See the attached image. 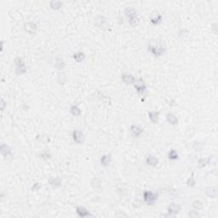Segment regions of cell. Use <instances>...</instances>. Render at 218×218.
<instances>
[{"instance_id":"cell-11","label":"cell","mask_w":218,"mask_h":218,"mask_svg":"<svg viewBox=\"0 0 218 218\" xmlns=\"http://www.w3.org/2000/svg\"><path fill=\"white\" fill-rule=\"evenodd\" d=\"M0 152L3 158H6L12 154V149L10 148V147H9L8 145L4 143H2L0 146Z\"/></svg>"},{"instance_id":"cell-23","label":"cell","mask_w":218,"mask_h":218,"mask_svg":"<svg viewBox=\"0 0 218 218\" xmlns=\"http://www.w3.org/2000/svg\"><path fill=\"white\" fill-rule=\"evenodd\" d=\"M65 66H66V64H65V62H64V61H63L62 59H61V58H57V59H55V67L57 69H59V70H62V69L65 67Z\"/></svg>"},{"instance_id":"cell-29","label":"cell","mask_w":218,"mask_h":218,"mask_svg":"<svg viewBox=\"0 0 218 218\" xmlns=\"http://www.w3.org/2000/svg\"><path fill=\"white\" fill-rule=\"evenodd\" d=\"M193 207L196 210V211H200L202 208H203V203L199 200H195L193 202L192 204Z\"/></svg>"},{"instance_id":"cell-26","label":"cell","mask_w":218,"mask_h":218,"mask_svg":"<svg viewBox=\"0 0 218 218\" xmlns=\"http://www.w3.org/2000/svg\"><path fill=\"white\" fill-rule=\"evenodd\" d=\"M49 4H50V7L53 9H59L62 6V3L61 1H51L49 3Z\"/></svg>"},{"instance_id":"cell-14","label":"cell","mask_w":218,"mask_h":218,"mask_svg":"<svg viewBox=\"0 0 218 218\" xmlns=\"http://www.w3.org/2000/svg\"><path fill=\"white\" fill-rule=\"evenodd\" d=\"M49 184L52 187H54V188H56V187H60L61 186V180L59 178V177H50L49 179Z\"/></svg>"},{"instance_id":"cell-17","label":"cell","mask_w":218,"mask_h":218,"mask_svg":"<svg viewBox=\"0 0 218 218\" xmlns=\"http://www.w3.org/2000/svg\"><path fill=\"white\" fill-rule=\"evenodd\" d=\"M159 112H156V111L148 112V118L154 124L157 123V121L159 119Z\"/></svg>"},{"instance_id":"cell-15","label":"cell","mask_w":218,"mask_h":218,"mask_svg":"<svg viewBox=\"0 0 218 218\" xmlns=\"http://www.w3.org/2000/svg\"><path fill=\"white\" fill-rule=\"evenodd\" d=\"M166 120L169 124L172 125H175L178 124V119L177 117L175 115L174 113H168L166 114Z\"/></svg>"},{"instance_id":"cell-35","label":"cell","mask_w":218,"mask_h":218,"mask_svg":"<svg viewBox=\"0 0 218 218\" xmlns=\"http://www.w3.org/2000/svg\"><path fill=\"white\" fill-rule=\"evenodd\" d=\"M0 105H1V110H2V111H3V110H4L5 106H6V101H4V99H3V98H2V99H1Z\"/></svg>"},{"instance_id":"cell-30","label":"cell","mask_w":218,"mask_h":218,"mask_svg":"<svg viewBox=\"0 0 218 218\" xmlns=\"http://www.w3.org/2000/svg\"><path fill=\"white\" fill-rule=\"evenodd\" d=\"M14 61H15V66H16V67H18V66H21V65L25 64V61H24V60H23L21 57H20V56H18V57H15Z\"/></svg>"},{"instance_id":"cell-6","label":"cell","mask_w":218,"mask_h":218,"mask_svg":"<svg viewBox=\"0 0 218 218\" xmlns=\"http://www.w3.org/2000/svg\"><path fill=\"white\" fill-rule=\"evenodd\" d=\"M37 24L33 21H28L24 24V29L26 33L29 34H34L37 31Z\"/></svg>"},{"instance_id":"cell-9","label":"cell","mask_w":218,"mask_h":218,"mask_svg":"<svg viewBox=\"0 0 218 218\" xmlns=\"http://www.w3.org/2000/svg\"><path fill=\"white\" fill-rule=\"evenodd\" d=\"M205 193L211 199H216L217 197V188L214 187H208L205 188Z\"/></svg>"},{"instance_id":"cell-13","label":"cell","mask_w":218,"mask_h":218,"mask_svg":"<svg viewBox=\"0 0 218 218\" xmlns=\"http://www.w3.org/2000/svg\"><path fill=\"white\" fill-rule=\"evenodd\" d=\"M146 163L150 165V166H153V167H156L159 164V159L155 157V156H153V155H149L147 157L146 159Z\"/></svg>"},{"instance_id":"cell-22","label":"cell","mask_w":218,"mask_h":218,"mask_svg":"<svg viewBox=\"0 0 218 218\" xmlns=\"http://www.w3.org/2000/svg\"><path fill=\"white\" fill-rule=\"evenodd\" d=\"M27 67H26V64H23L21 66H18L16 67L15 68V74L16 75H21V74H24L27 73Z\"/></svg>"},{"instance_id":"cell-5","label":"cell","mask_w":218,"mask_h":218,"mask_svg":"<svg viewBox=\"0 0 218 218\" xmlns=\"http://www.w3.org/2000/svg\"><path fill=\"white\" fill-rule=\"evenodd\" d=\"M134 87H135V90L137 91L138 94H142L146 90L147 85L141 79H139L135 80V82L134 84Z\"/></svg>"},{"instance_id":"cell-28","label":"cell","mask_w":218,"mask_h":218,"mask_svg":"<svg viewBox=\"0 0 218 218\" xmlns=\"http://www.w3.org/2000/svg\"><path fill=\"white\" fill-rule=\"evenodd\" d=\"M187 186L188 187H193L195 186V180H194V175L192 173L191 176L187 181Z\"/></svg>"},{"instance_id":"cell-16","label":"cell","mask_w":218,"mask_h":218,"mask_svg":"<svg viewBox=\"0 0 218 218\" xmlns=\"http://www.w3.org/2000/svg\"><path fill=\"white\" fill-rule=\"evenodd\" d=\"M106 23H107V19H106L104 16H102V15L97 16L96 19H95V24L98 27H100V28L103 27L104 25H105Z\"/></svg>"},{"instance_id":"cell-2","label":"cell","mask_w":218,"mask_h":218,"mask_svg":"<svg viewBox=\"0 0 218 218\" xmlns=\"http://www.w3.org/2000/svg\"><path fill=\"white\" fill-rule=\"evenodd\" d=\"M125 14L128 18L129 23L131 26H135L138 23V17H137V14L136 11L134 8L131 7H127L125 9Z\"/></svg>"},{"instance_id":"cell-21","label":"cell","mask_w":218,"mask_h":218,"mask_svg":"<svg viewBox=\"0 0 218 218\" xmlns=\"http://www.w3.org/2000/svg\"><path fill=\"white\" fill-rule=\"evenodd\" d=\"M70 112H71V113H72L73 116H79V115H81V113H82L81 109H80L77 105H73V106L70 107Z\"/></svg>"},{"instance_id":"cell-12","label":"cell","mask_w":218,"mask_h":218,"mask_svg":"<svg viewBox=\"0 0 218 218\" xmlns=\"http://www.w3.org/2000/svg\"><path fill=\"white\" fill-rule=\"evenodd\" d=\"M167 211L170 215H176L181 211V206L175 203H171L167 208Z\"/></svg>"},{"instance_id":"cell-36","label":"cell","mask_w":218,"mask_h":218,"mask_svg":"<svg viewBox=\"0 0 218 218\" xmlns=\"http://www.w3.org/2000/svg\"><path fill=\"white\" fill-rule=\"evenodd\" d=\"M189 216H190L191 217H197L199 216V214H198V212H196V211H192V212L189 213Z\"/></svg>"},{"instance_id":"cell-7","label":"cell","mask_w":218,"mask_h":218,"mask_svg":"<svg viewBox=\"0 0 218 218\" xmlns=\"http://www.w3.org/2000/svg\"><path fill=\"white\" fill-rule=\"evenodd\" d=\"M76 213L78 214V216H79V217L82 218L92 217V215L90 214V212L88 211L85 207H84V206H77V207H76Z\"/></svg>"},{"instance_id":"cell-1","label":"cell","mask_w":218,"mask_h":218,"mask_svg":"<svg viewBox=\"0 0 218 218\" xmlns=\"http://www.w3.org/2000/svg\"><path fill=\"white\" fill-rule=\"evenodd\" d=\"M147 50L155 57H159L164 55L166 50V48L160 43L157 44H149L147 46Z\"/></svg>"},{"instance_id":"cell-18","label":"cell","mask_w":218,"mask_h":218,"mask_svg":"<svg viewBox=\"0 0 218 218\" xmlns=\"http://www.w3.org/2000/svg\"><path fill=\"white\" fill-rule=\"evenodd\" d=\"M111 163V155L105 154L101 158V165L102 166H107Z\"/></svg>"},{"instance_id":"cell-25","label":"cell","mask_w":218,"mask_h":218,"mask_svg":"<svg viewBox=\"0 0 218 218\" xmlns=\"http://www.w3.org/2000/svg\"><path fill=\"white\" fill-rule=\"evenodd\" d=\"M150 21H151V23L153 24V25H159V24L161 23V21H162V15H157L152 17L151 20H150Z\"/></svg>"},{"instance_id":"cell-8","label":"cell","mask_w":218,"mask_h":218,"mask_svg":"<svg viewBox=\"0 0 218 218\" xmlns=\"http://www.w3.org/2000/svg\"><path fill=\"white\" fill-rule=\"evenodd\" d=\"M130 131L132 136L134 137H139L144 131V129L142 127H141L140 125H131L130 128Z\"/></svg>"},{"instance_id":"cell-33","label":"cell","mask_w":218,"mask_h":218,"mask_svg":"<svg viewBox=\"0 0 218 218\" xmlns=\"http://www.w3.org/2000/svg\"><path fill=\"white\" fill-rule=\"evenodd\" d=\"M40 158L44 159V160H48L49 159H50V154L48 152H43L40 154Z\"/></svg>"},{"instance_id":"cell-20","label":"cell","mask_w":218,"mask_h":218,"mask_svg":"<svg viewBox=\"0 0 218 218\" xmlns=\"http://www.w3.org/2000/svg\"><path fill=\"white\" fill-rule=\"evenodd\" d=\"M73 57L77 62H81L85 59V55L83 52H77L73 54Z\"/></svg>"},{"instance_id":"cell-19","label":"cell","mask_w":218,"mask_h":218,"mask_svg":"<svg viewBox=\"0 0 218 218\" xmlns=\"http://www.w3.org/2000/svg\"><path fill=\"white\" fill-rule=\"evenodd\" d=\"M211 159V157H209V158H202V159H199L198 160L199 167V168H203V167L206 166L208 164H210Z\"/></svg>"},{"instance_id":"cell-3","label":"cell","mask_w":218,"mask_h":218,"mask_svg":"<svg viewBox=\"0 0 218 218\" xmlns=\"http://www.w3.org/2000/svg\"><path fill=\"white\" fill-rule=\"evenodd\" d=\"M158 197L159 195L157 193H153L151 191H145L143 193V199L148 205H153L157 201Z\"/></svg>"},{"instance_id":"cell-32","label":"cell","mask_w":218,"mask_h":218,"mask_svg":"<svg viewBox=\"0 0 218 218\" xmlns=\"http://www.w3.org/2000/svg\"><path fill=\"white\" fill-rule=\"evenodd\" d=\"M193 147L196 151H200L203 147V144H202V142H199V141H194V143L193 145Z\"/></svg>"},{"instance_id":"cell-10","label":"cell","mask_w":218,"mask_h":218,"mask_svg":"<svg viewBox=\"0 0 218 218\" xmlns=\"http://www.w3.org/2000/svg\"><path fill=\"white\" fill-rule=\"evenodd\" d=\"M121 79L125 85H132V84H135V78L132 74L126 73L122 74Z\"/></svg>"},{"instance_id":"cell-24","label":"cell","mask_w":218,"mask_h":218,"mask_svg":"<svg viewBox=\"0 0 218 218\" xmlns=\"http://www.w3.org/2000/svg\"><path fill=\"white\" fill-rule=\"evenodd\" d=\"M168 158H169V159L173 160V161L178 159L179 154H178L177 151L175 150V149H171V151H169V153H168Z\"/></svg>"},{"instance_id":"cell-31","label":"cell","mask_w":218,"mask_h":218,"mask_svg":"<svg viewBox=\"0 0 218 218\" xmlns=\"http://www.w3.org/2000/svg\"><path fill=\"white\" fill-rule=\"evenodd\" d=\"M66 79H67V77L65 75V73H59L58 74V82L60 84H64L66 82Z\"/></svg>"},{"instance_id":"cell-27","label":"cell","mask_w":218,"mask_h":218,"mask_svg":"<svg viewBox=\"0 0 218 218\" xmlns=\"http://www.w3.org/2000/svg\"><path fill=\"white\" fill-rule=\"evenodd\" d=\"M178 35H179V37H180L181 39H186V38L188 37V35H189V31H188L187 28H182V29L180 30Z\"/></svg>"},{"instance_id":"cell-4","label":"cell","mask_w":218,"mask_h":218,"mask_svg":"<svg viewBox=\"0 0 218 218\" xmlns=\"http://www.w3.org/2000/svg\"><path fill=\"white\" fill-rule=\"evenodd\" d=\"M72 136H73V141L78 143V144H82L84 142V139H85V136H84V133L82 131H79V130H74L73 131V134H72Z\"/></svg>"},{"instance_id":"cell-34","label":"cell","mask_w":218,"mask_h":218,"mask_svg":"<svg viewBox=\"0 0 218 218\" xmlns=\"http://www.w3.org/2000/svg\"><path fill=\"white\" fill-rule=\"evenodd\" d=\"M40 188H41V184L37 182V183H35V184L32 187V191H33V192H34V191L36 192V191H39Z\"/></svg>"}]
</instances>
